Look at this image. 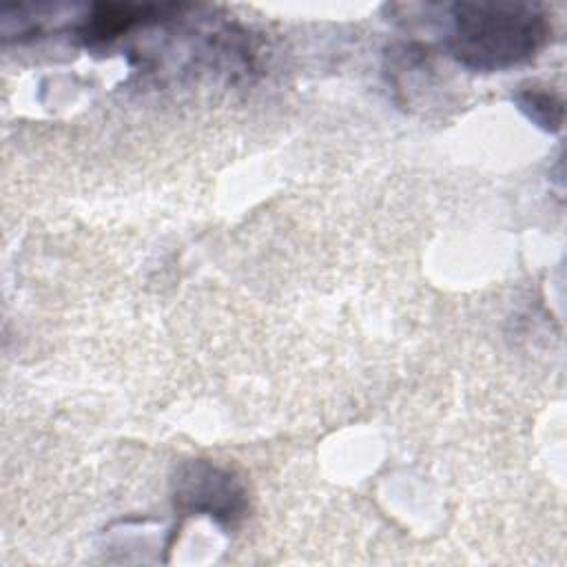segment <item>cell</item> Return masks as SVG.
I'll return each instance as SVG.
<instances>
[{
	"instance_id": "cell-1",
	"label": "cell",
	"mask_w": 567,
	"mask_h": 567,
	"mask_svg": "<svg viewBox=\"0 0 567 567\" xmlns=\"http://www.w3.org/2000/svg\"><path fill=\"white\" fill-rule=\"evenodd\" d=\"M547 38L549 22L532 4L456 2L447 9L443 44L463 69L494 73L532 60Z\"/></svg>"
},
{
	"instance_id": "cell-2",
	"label": "cell",
	"mask_w": 567,
	"mask_h": 567,
	"mask_svg": "<svg viewBox=\"0 0 567 567\" xmlns=\"http://www.w3.org/2000/svg\"><path fill=\"white\" fill-rule=\"evenodd\" d=\"M246 505V487L228 467L195 458L177 470L175 507L182 514H206L221 525H235Z\"/></svg>"
},
{
	"instance_id": "cell-3",
	"label": "cell",
	"mask_w": 567,
	"mask_h": 567,
	"mask_svg": "<svg viewBox=\"0 0 567 567\" xmlns=\"http://www.w3.org/2000/svg\"><path fill=\"white\" fill-rule=\"evenodd\" d=\"M518 109L545 131H558L563 126V100L538 84L518 86L514 93Z\"/></svg>"
}]
</instances>
